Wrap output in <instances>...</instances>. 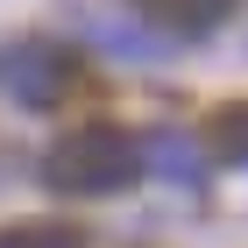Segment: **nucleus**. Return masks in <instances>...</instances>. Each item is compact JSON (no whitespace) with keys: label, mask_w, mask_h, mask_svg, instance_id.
I'll return each mask as SVG.
<instances>
[{"label":"nucleus","mask_w":248,"mask_h":248,"mask_svg":"<svg viewBox=\"0 0 248 248\" xmlns=\"http://www.w3.org/2000/svg\"><path fill=\"white\" fill-rule=\"evenodd\" d=\"M220 142H227L234 163H248V107H227V121H220Z\"/></svg>","instance_id":"obj_7"},{"label":"nucleus","mask_w":248,"mask_h":248,"mask_svg":"<svg viewBox=\"0 0 248 248\" xmlns=\"http://www.w3.org/2000/svg\"><path fill=\"white\" fill-rule=\"evenodd\" d=\"M135 7L156 29H170V36H206V29H220V15H227L234 0H135Z\"/></svg>","instance_id":"obj_4"},{"label":"nucleus","mask_w":248,"mask_h":248,"mask_svg":"<svg viewBox=\"0 0 248 248\" xmlns=\"http://www.w3.org/2000/svg\"><path fill=\"white\" fill-rule=\"evenodd\" d=\"M93 36L107 43V50H128L135 64H156V57H163V43L142 36V29H128V21H93Z\"/></svg>","instance_id":"obj_5"},{"label":"nucleus","mask_w":248,"mask_h":248,"mask_svg":"<svg viewBox=\"0 0 248 248\" xmlns=\"http://www.w3.org/2000/svg\"><path fill=\"white\" fill-rule=\"evenodd\" d=\"M0 93L15 107H29V114H50L71 93V57L50 50V43H7L0 50Z\"/></svg>","instance_id":"obj_2"},{"label":"nucleus","mask_w":248,"mask_h":248,"mask_svg":"<svg viewBox=\"0 0 248 248\" xmlns=\"http://www.w3.org/2000/svg\"><path fill=\"white\" fill-rule=\"evenodd\" d=\"M142 163H149L156 177H170V185H199L206 177V156H199V142L177 128H156L149 142H142Z\"/></svg>","instance_id":"obj_3"},{"label":"nucleus","mask_w":248,"mask_h":248,"mask_svg":"<svg viewBox=\"0 0 248 248\" xmlns=\"http://www.w3.org/2000/svg\"><path fill=\"white\" fill-rule=\"evenodd\" d=\"M0 248H78V234H64V227H15Z\"/></svg>","instance_id":"obj_6"},{"label":"nucleus","mask_w":248,"mask_h":248,"mask_svg":"<svg viewBox=\"0 0 248 248\" xmlns=\"http://www.w3.org/2000/svg\"><path fill=\"white\" fill-rule=\"evenodd\" d=\"M142 170H149V163H142V142H128V135L107 128V121L71 128L57 149L43 156V177H50L57 191H71V199H107V191H128Z\"/></svg>","instance_id":"obj_1"}]
</instances>
